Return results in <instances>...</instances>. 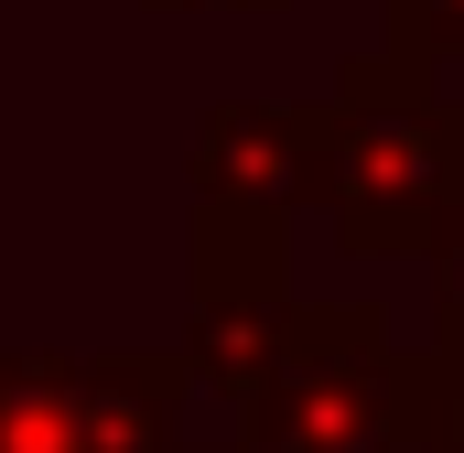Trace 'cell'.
<instances>
[{
  "mask_svg": "<svg viewBox=\"0 0 464 453\" xmlns=\"http://www.w3.org/2000/svg\"><path fill=\"white\" fill-rule=\"evenodd\" d=\"M237 443L259 453H400L411 443V356L367 303H292L281 367L237 400Z\"/></svg>",
  "mask_w": 464,
  "mask_h": 453,
  "instance_id": "2",
  "label": "cell"
},
{
  "mask_svg": "<svg viewBox=\"0 0 464 453\" xmlns=\"http://www.w3.org/2000/svg\"><path fill=\"white\" fill-rule=\"evenodd\" d=\"M0 453H98L87 443V356H0Z\"/></svg>",
  "mask_w": 464,
  "mask_h": 453,
  "instance_id": "4",
  "label": "cell"
},
{
  "mask_svg": "<svg viewBox=\"0 0 464 453\" xmlns=\"http://www.w3.org/2000/svg\"><path fill=\"white\" fill-rule=\"evenodd\" d=\"M162 11H281V0H162Z\"/></svg>",
  "mask_w": 464,
  "mask_h": 453,
  "instance_id": "8",
  "label": "cell"
},
{
  "mask_svg": "<svg viewBox=\"0 0 464 453\" xmlns=\"http://www.w3.org/2000/svg\"><path fill=\"white\" fill-rule=\"evenodd\" d=\"M432 345H443V356H464V237L443 248V324H432Z\"/></svg>",
  "mask_w": 464,
  "mask_h": 453,
  "instance_id": "7",
  "label": "cell"
},
{
  "mask_svg": "<svg viewBox=\"0 0 464 453\" xmlns=\"http://www.w3.org/2000/svg\"><path fill=\"white\" fill-rule=\"evenodd\" d=\"M411 443L464 453V356H411Z\"/></svg>",
  "mask_w": 464,
  "mask_h": 453,
  "instance_id": "5",
  "label": "cell"
},
{
  "mask_svg": "<svg viewBox=\"0 0 464 453\" xmlns=\"http://www.w3.org/2000/svg\"><path fill=\"white\" fill-rule=\"evenodd\" d=\"M335 237L356 259H432L464 237V98H432V65L367 54L335 87Z\"/></svg>",
  "mask_w": 464,
  "mask_h": 453,
  "instance_id": "1",
  "label": "cell"
},
{
  "mask_svg": "<svg viewBox=\"0 0 464 453\" xmlns=\"http://www.w3.org/2000/svg\"><path fill=\"white\" fill-rule=\"evenodd\" d=\"M389 54H411V65L464 54V0H389Z\"/></svg>",
  "mask_w": 464,
  "mask_h": 453,
  "instance_id": "6",
  "label": "cell"
},
{
  "mask_svg": "<svg viewBox=\"0 0 464 453\" xmlns=\"http://www.w3.org/2000/svg\"><path fill=\"white\" fill-rule=\"evenodd\" d=\"M195 195L206 206H335V98L324 109H206L195 130Z\"/></svg>",
  "mask_w": 464,
  "mask_h": 453,
  "instance_id": "3",
  "label": "cell"
}]
</instances>
